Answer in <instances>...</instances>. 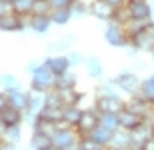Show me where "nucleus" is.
<instances>
[{
    "label": "nucleus",
    "mask_w": 154,
    "mask_h": 150,
    "mask_svg": "<svg viewBox=\"0 0 154 150\" xmlns=\"http://www.w3.org/2000/svg\"><path fill=\"white\" fill-rule=\"evenodd\" d=\"M4 130H6V126H4V122H2V118H0V138L4 136Z\"/></svg>",
    "instance_id": "nucleus-43"
},
{
    "label": "nucleus",
    "mask_w": 154,
    "mask_h": 150,
    "mask_svg": "<svg viewBox=\"0 0 154 150\" xmlns=\"http://www.w3.org/2000/svg\"><path fill=\"white\" fill-rule=\"evenodd\" d=\"M8 96V104L14 106L18 110H26L28 108V90H24L22 86L16 88V90H10V92H6Z\"/></svg>",
    "instance_id": "nucleus-18"
},
{
    "label": "nucleus",
    "mask_w": 154,
    "mask_h": 150,
    "mask_svg": "<svg viewBox=\"0 0 154 150\" xmlns=\"http://www.w3.org/2000/svg\"><path fill=\"white\" fill-rule=\"evenodd\" d=\"M54 82H56V76L52 74V70L48 68L44 62L30 74V88H32V90L50 92V90H54Z\"/></svg>",
    "instance_id": "nucleus-4"
},
{
    "label": "nucleus",
    "mask_w": 154,
    "mask_h": 150,
    "mask_svg": "<svg viewBox=\"0 0 154 150\" xmlns=\"http://www.w3.org/2000/svg\"><path fill=\"white\" fill-rule=\"evenodd\" d=\"M138 94H140L142 98H146L150 104H154V72L148 74L146 78H142V84H140Z\"/></svg>",
    "instance_id": "nucleus-25"
},
{
    "label": "nucleus",
    "mask_w": 154,
    "mask_h": 150,
    "mask_svg": "<svg viewBox=\"0 0 154 150\" xmlns=\"http://www.w3.org/2000/svg\"><path fill=\"white\" fill-rule=\"evenodd\" d=\"M0 118L4 122V126H18V124H24V110H18L14 106H6L2 112H0Z\"/></svg>",
    "instance_id": "nucleus-15"
},
{
    "label": "nucleus",
    "mask_w": 154,
    "mask_h": 150,
    "mask_svg": "<svg viewBox=\"0 0 154 150\" xmlns=\"http://www.w3.org/2000/svg\"><path fill=\"white\" fill-rule=\"evenodd\" d=\"M92 106H94L100 114H104V112H114V114H118L120 110L126 106V100L122 98L120 94H114V96H96Z\"/></svg>",
    "instance_id": "nucleus-8"
},
{
    "label": "nucleus",
    "mask_w": 154,
    "mask_h": 150,
    "mask_svg": "<svg viewBox=\"0 0 154 150\" xmlns=\"http://www.w3.org/2000/svg\"><path fill=\"white\" fill-rule=\"evenodd\" d=\"M100 126L108 128V130H112V132H116L120 128V122H118V114H114V112H104V114H100Z\"/></svg>",
    "instance_id": "nucleus-30"
},
{
    "label": "nucleus",
    "mask_w": 154,
    "mask_h": 150,
    "mask_svg": "<svg viewBox=\"0 0 154 150\" xmlns=\"http://www.w3.org/2000/svg\"><path fill=\"white\" fill-rule=\"evenodd\" d=\"M90 16H94L100 22H112L118 18V8L106 4L104 0H92L90 2Z\"/></svg>",
    "instance_id": "nucleus-9"
},
{
    "label": "nucleus",
    "mask_w": 154,
    "mask_h": 150,
    "mask_svg": "<svg viewBox=\"0 0 154 150\" xmlns=\"http://www.w3.org/2000/svg\"><path fill=\"white\" fill-rule=\"evenodd\" d=\"M42 62L48 66V68L52 70V74L58 76V74H64L66 70H70L72 66H70V60L66 54H48V56L42 60Z\"/></svg>",
    "instance_id": "nucleus-12"
},
{
    "label": "nucleus",
    "mask_w": 154,
    "mask_h": 150,
    "mask_svg": "<svg viewBox=\"0 0 154 150\" xmlns=\"http://www.w3.org/2000/svg\"><path fill=\"white\" fill-rule=\"evenodd\" d=\"M96 150H110V146H100V148H96Z\"/></svg>",
    "instance_id": "nucleus-44"
},
{
    "label": "nucleus",
    "mask_w": 154,
    "mask_h": 150,
    "mask_svg": "<svg viewBox=\"0 0 154 150\" xmlns=\"http://www.w3.org/2000/svg\"><path fill=\"white\" fill-rule=\"evenodd\" d=\"M52 28L50 14H30V30L34 34H46Z\"/></svg>",
    "instance_id": "nucleus-16"
},
{
    "label": "nucleus",
    "mask_w": 154,
    "mask_h": 150,
    "mask_svg": "<svg viewBox=\"0 0 154 150\" xmlns=\"http://www.w3.org/2000/svg\"><path fill=\"white\" fill-rule=\"evenodd\" d=\"M84 68L92 80H102L104 78V64L98 56H86Z\"/></svg>",
    "instance_id": "nucleus-17"
},
{
    "label": "nucleus",
    "mask_w": 154,
    "mask_h": 150,
    "mask_svg": "<svg viewBox=\"0 0 154 150\" xmlns=\"http://www.w3.org/2000/svg\"><path fill=\"white\" fill-rule=\"evenodd\" d=\"M116 84V88L120 90V94H126V96H132V94H138L140 90V84H142V78L134 72V70H120L118 74L112 78Z\"/></svg>",
    "instance_id": "nucleus-2"
},
{
    "label": "nucleus",
    "mask_w": 154,
    "mask_h": 150,
    "mask_svg": "<svg viewBox=\"0 0 154 150\" xmlns=\"http://www.w3.org/2000/svg\"><path fill=\"white\" fill-rule=\"evenodd\" d=\"M104 40L106 44L112 48H126L130 44V36L126 34V28L122 22H106V28H104Z\"/></svg>",
    "instance_id": "nucleus-3"
},
{
    "label": "nucleus",
    "mask_w": 154,
    "mask_h": 150,
    "mask_svg": "<svg viewBox=\"0 0 154 150\" xmlns=\"http://www.w3.org/2000/svg\"><path fill=\"white\" fill-rule=\"evenodd\" d=\"M0 86H2V90H4V92H10V90L20 88V86H22V82L18 80V76L10 74V72H6V74L0 76Z\"/></svg>",
    "instance_id": "nucleus-28"
},
{
    "label": "nucleus",
    "mask_w": 154,
    "mask_h": 150,
    "mask_svg": "<svg viewBox=\"0 0 154 150\" xmlns=\"http://www.w3.org/2000/svg\"><path fill=\"white\" fill-rule=\"evenodd\" d=\"M142 150H154V136H152V138H150L148 142L142 146Z\"/></svg>",
    "instance_id": "nucleus-41"
},
{
    "label": "nucleus",
    "mask_w": 154,
    "mask_h": 150,
    "mask_svg": "<svg viewBox=\"0 0 154 150\" xmlns=\"http://www.w3.org/2000/svg\"><path fill=\"white\" fill-rule=\"evenodd\" d=\"M66 56H68V60H70V66H72V68H78V66H84V62H86V56L82 54V52L68 50V52H66Z\"/></svg>",
    "instance_id": "nucleus-33"
},
{
    "label": "nucleus",
    "mask_w": 154,
    "mask_h": 150,
    "mask_svg": "<svg viewBox=\"0 0 154 150\" xmlns=\"http://www.w3.org/2000/svg\"><path fill=\"white\" fill-rule=\"evenodd\" d=\"M52 6V10L54 8H70V4H72V0H48Z\"/></svg>",
    "instance_id": "nucleus-35"
},
{
    "label": "nucleus",
    "mask_w": 154,
    "mask_h": 150,
    "mask_svg": "<svg viewBox=\"0 0 154 150\" xmlns=\"http://www.w3.org/2000/svg\"><path fill=\"white\" fill-rule=\"evenodd\" d=\"M30 28V16H20L16 12H6L0 18V30L2 32H22Z\"/></svg>",
    "instance_id": "nucleus-6"
},
{
    "label": "nucleus",
    "mask_w": 154,
    "mask_h": 150,
    "mask_svg": "<svg viewBox=\"0 0 154 150\" xmlns=\"http://www.w3.org/2000/svg\"><path fill=\"white\" fill-rule=\"evenodd\" d=\"M88 136H90L98 146H112V136H114V132L108 130V128H104V126H96Z\"/></svg>",
    "instance_id": "nucleus-22"
},
{
    "label": "nucleus",
    "mask_w": 154,
    "mask_h": 150,
    "mask_svg": "<svg viewBox=\"0 0 154 150\" xmlns=\"http://www.w3.org/2000/svg\"><path fill=\"white\" fill-rule=\"evenodd\" d=\"M130 134H132V144H130V146H132L134 150H142V146L154 136V122L144 120L142 124H140L136 130H132Z\"/></svg>",
    "instance_id": "nucleus-11"
},
{
    "label": "nucleus",
    "mask_w": 154,
    "mask_h": 150,
    "mask_svg": "<svg viewBox=\"0 0 154 150\" xmlns=\"http://www.w3.org/2000/svg\"><path fill=\"white\" fill-rule=\"evenodd\" d=\"M126 16L134 18V20H150L154 14V6L150 0H128L124 6Z\"/></svg>",
    "instance_id": "nucleus-5"
},
{
    "label": "nucleus",
    "mask_w": 154,
    "mask_h": 150,
    "mask_svg": "<svg viewBox=\"0 0 154 150\" xmlns=\"http://www.w3.org/2000/svg\"><path fill=\"white\" fill-rule=\"evenodd\" d=\"M70 12H72V18L88 16V14H90V2H84V0H72Z\"/></svg>",
    "instance_id": "nucleus-29"
},
{
    "label": "nucleus",
    "mask_w": 154,
    "mask_h": 150,
    "mask_svg": "<svg viewBox=\"0 0 154 150\" xmlns=\"http://www.w3.org/2000/svg\"><path fill=\"white\" fill-rule=\"evenodd\" d=\"M114 94H120V90L116 88L112 78H104L96 86V96H114Z\"/></svg>",
    "instance_id": "nucleus-27"
},
{
    "label": "nucleus",
    "mask_w": 154,
    "mask_h": 150,
    "mask_svg": "<svg viewBox=\"0 0 154 150\" xmlns=\"http://www.w3.org/2000/svg\"><path fill=\"white\" fill-rule=\"evenodd\" d=\"M118 122H120V128H122V130L132 132V130H136V128L144 122V118L140 114L132 112L130 108H126V106H124V108L118 112Z\"/></svg>",
    "instance_id": "nucleus-13"
},
{
    "label": "nucleus",
    "mask_w": 154,
    "mask_h": 150,
    "mask_svg": "<svg viewBox=\"0 0 154 150\" xmlns=\"http://www.w3.org/2000/svg\"><path fill=\"white\" fill-rule=\"evenodd\" d=\"M78 140L80 134L76 132V128L58 124L56 132L52 134V146L56 150H78Z\"/></svg>",
    "instance_id": "nucleus-1"
},
{
    "label": "nucleus",
    "mask_w": 154,
    "mask_h": 150,
    "mask_svg": "<svg viewBox=\"0 0 154 150\" xmlns=\"http://www.w3.org/2000/svg\"><path fill=\"white\" fill-rule=\"evenodd\" d=\"M48 150H56V148H54V146H52V148H48Z\"/></svg>",
    "instance_id": "nucleus-46"
},
{
    "label": "nucleus",
    "mask_w": 154,
    "mask_h": 150,
    "mask_svg": "<svg viewBox=\"0 0 154 150\" xmlns=\"http://www.w3.org/2000/svg\"><path fill=\"white\" fill-rule=\"evenodd\" d=\"M150 56H152V60H154V50H152V52H150Z\"/></svg>",
    "instance_id": "nucleus-45"
},
{
    "label": "nucleus",
    "mask_w": 154,
    "mask_h": 150,
    "mask_svg": "<svg viewBox=\"0 0 154 150\" xmlns=\"http://www.w3.org/2000/svg\"><path fill=\"white\" fill-rule=\"evenodd\" d=\"M40 64H42L40 60H30V62L26 64V72H28V74H32V72H34V70L40 66Z\"/></svg>",
    "instance_id": "nucleus-37"
},
{
    "label": "nucleus",
    "mask_w": 154,
    "mask_h": 150,
    "mask_svg": "<svg viewBox=\"0 0 154 150\" xmlns=\"http://www.w3.org/2000/svg\"><path fill=\"white\" fill-rule=\"evenodd\" d=\"M130 44L136 48L138 52L150 54V52L154 50V28H152V26H148V28H144L142 32H138L136 36H132Z\"/></svg>",
    "instance_id": "nucleus-10"
},
{
    "label": "nucleus",
    "mask_w": 154,
    "mask_h": 150,
    "mask_svg": "<svg viewBox=\"0 0 154 150\" xmlns=\"http://www.w3.org/2000/svg\"><path fill=\"white\" fill-rule=\"evenodd\" d=\"M72 44H74V36L68 34V36L58 38V40H52L50 44L46 46V50H48V54H66V52L72 48Z\"/></svg>",
    "instance_id": "nucleus-20"
},
{
    "label": "nucleus",
    "mask_w": 154,
    "mask_h": 150,
    "mask_svg": "<svg viewBox=\"0 0 154 150\" xmlns=\"http://www.w3.org/2000/svg\"><path fill=\"white\" fill-rule=\"evenodd\" d=\"M82 110H84V108H80V104H68V106H64V108H62V120H60V124L70 126V128H76L80 116H82Z\"/></svg>",
    "instance_id": "nucleus-14"
},
{
    "label": "nucleus",
    "mask_w": 154,
    "mask_h": 150,
    "mask_svg": "<svg viewBox=\"0 0 154 150\" xmlns=\"http://www.w3.org/2000/svg\"><path fill=\"white\" fill-rule=\"evenodd\" d=\"M110 150H134L132 146H110Z\"/></svg>",
    "instance_id": "nucleus-42"
},
{
    "label": "nucleus",
    "mask_w": 154,
    "mask_h": 150,
    "mask_svg": "<svg viewBox=\"0 0 154 150\" xmlns=\"http://www.w3.org/2000/svg\"><path fill=\"white\" fill-rule=\"evenodd\" d=\"M96 148H100V146L94 142V140L86 134V136H80V140H78V150H96Z\"/></svg>",
    "instance_id": "nucleus-34"
},
{
    "label": "nucleus",
    "mask_w": 154,
    "mask_h": 150,
    "mask_svg": "<svg viewBox=\"0 0 154 150\" xmlns=\"http://www.w3.org/2000/svg\"><path fill=\"white\" fill-rule=\"evenodd\" d=\"M130 144H132V134L128 130L118 128L112 136V146H130Z\"/></svg>",
    "instance_id": "nucleus-31"
},
{
    "label": "nucleus",
    "mask_w": 154,
    "mask_h": 150,
    "mask_svg": "<svg viewBox=\"0 0 154 150\" xmlns=\"http://www.w3.org/2000/svg\"><path fill=\"white\" fill-rule=\"evenodd\" d=\"M8 106V96H6V92L4 90H0V112Z\"/></svg>",
    "instance_id": "nucleus-39"
},
{
    "label": "nucleus",
    "mask_w": 154,
    "mask_h": 150,
    "mask_svg": "<svg viewBox=\"0 0 154 150\" xmlns=\"http://www.w3.org/2000/svg\"><path fill=\"white\" fill-rule=\"evenodd\" d=\"M104 2H106V4H110V6H114V8H124L126 6V0H104Z\"/></svg>",
    "instance_id": "nucleus-38"
},
{
    "label": "nucleus",
    "mask_w": 154,
    "mask_h": 150,
    "mask_svg": "<svg viewBox=\"0 0 154 150\" xmlns=\"http://www.w3.org/2000/svg\"><path fill=\"white\" fill-rule=\"evenodd\" d=\"M126 2H128V0H126Z\"/></svg>",
    "instance_id": "nucleus-48"
},
{
    "label": "nucleus",
    "mask_w": 154,
    "mask_h": 150,
    "mask_svg": "<svg viewBox=\"0 0 154 150\" xmlns=\"http://www.w3.org/2000/svg\"><path fill=\"white\" fill-rule=\"evenodd\" d=\"M58 94H60V100H62L64 106H68V104H80L82 100H84L86 94L80 92L78 88H66V90H58Z\"/></svg>",
    "instance_id": "nucleus-23"
},
{
    "label": "nucleus",
    "mask_w": 154,
    "mask_h": 150,
    "mask_svg": "<svg viewBox=\"0 0 154 150\" xmlns=\"http://www.w3.org/2000/svg\"><path fill=\"white\" fill-rule=\"evenodd\" d=\"M4 140L12 142V144H18L20 140H22V124H18V126H8L4 130Z\"/></svg>",
    "instance_id": "nucleus-32"
},
{
    "label": "nucleus",
    "mask_w": 154,
    "mask_h": 150,
    "mask_svg": "<svg viewBox=\"0 0 154 150\" xmlns=\"http://www.w3.org/2000/svg\"><path fill=\"white\" fill-rule=\"evenodd\" d=\"M28 148L30 150H48V148H52V136H48V134H44V132H38V130H32Z\"/></svg>",
    "instance_id": "nucleus-21"
},
{
    "label": "nucleus",
    "mask_w": 154,
    "mask_h": 150,
    "mask_svg": "<svg viewBox=\"0 0 154 150\" xmlns=\"http://www.w3.org/2000/svg\"><path fill=\"white\" fill-rule=\"evenodd\" d=\"M50 18H52V24L64 26V24H68L72 20V12H70V8H54L50 12Z\"/></svg>",
    "instance_id": "nucleus-26"
},
{
    "label": "nucleus",
    "mask_w": 154,
    "mask_h": 150,
    "mask_svg": "<svg viewBox=\"0 0 154 150\" xmlns=\"http://www.w3.org/2000/svg\"><path fill=\"white\" fill-rule=\"evenodd\" d=\"M18 144H12V142H8V140L0 138V150H16Z\"/></svg>",
    "instance_id": "nucleus-36"
},
{
    "label": "nucleus",
    "mask_w": 154,
    "mask_h": 150,
    "mask_svg": "<svg viewBox=\"0 0 154 150\" xmlns=\"http://www.w3.org/2000/svg\"><path fill=\"white\" fill-rule=\"evenodd\" d=\"M36 0H12L10 2V10L20 14V16H30L34 10Z\"/></svg>",
    "instance_id": "nucleus-24"
},
{
    "label": "nucleus",
    "mask_w": 154,
    "mask_h": 150,
    "mask_svg": "<svg viewBox=\"0 0 154 150\" xmlns=\"http://www.w3.org/2000/svg\"><path fill=\"white\" fill-rule=\"evenodd\" d=\"M84 2H92V0H84Z\"/></svg>",
    "instance_id": "nucleus-47"
},
{
    "label": "nucleus",
    "mask_w": 154,
    "mask_h": 150,
    "mask_svg": "<svg viewBox=\"0 0 154 150\" xmlns=\"http://www.w3.org/2000/svg\"><path fill=\"white\" fill-rule=\"evenodd\" d=\"M78 86V74L74 72V68L66 70L64 74L56 76V82H54V90H66V88H76Z\"/></svg>",
    "instance_id": "nucleus-19"
},
{
    "label": "nucleus",
    "mask_w": 154,
    "mask_h": 150,
    "mask_svg": "<svg viewBox=\"0 0 154 150\" xmlns=\"http://www.w3.org/2000/svg\"><path fill=\"white\" fill-rule=\"evenodd\" d=\"M6 12H10V4H8V2H4V0H0V18L4 16Z\"/></svg>",
    "instance_id": "nucleus-40"
},
{
    "label": "nucleus",
    "mask_w": 154,
    "mask_h": 150,
    "mask_svg": "<svg viewBox=\"0 0 154 150\" xmlns=\"http://www.w3.org/2000/svg\"><path fill=\"white\" fill-rule=\"evenodd\" d=\"M96 126H100V112H98L94 106L84 108L78 124H76V132H78L80 136H86V134H90Z\"/></svg>",
    "instance_id": "nucleus-7"
}]
</instances>
